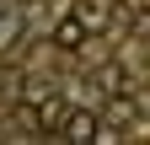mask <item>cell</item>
Wrapping results in <instances>:
<instances>
[{"mask_svg":"<svg viewBox=\"0 0 150 145\" xmlns=\"http://www.w3.org/2000/svg\"><path fill=\"white\" fill-rule=\"evenodd\" d=\"M97 113H64V124H59V140H75V145H86V140H97Z\"/></svg>","mask_w":150,"mask_h":145,"instance_id":"3957f363","label":"cell"},{"mask_svg":"<svg viewBox=\"0 0 150 145\" xmlns=\"http://www.w3.org/2000/svg\"><path fill=\"white\" fill-rule=\"evenodd\" d=\"M102 124H112V129H129V124H134V102H129V97H112Z\"/></svg>","mask_w":150,"mask_h":145,"instance_id":"277c9868","label":"cell"},{"mask_svg":"<svg viewBox=\"0 0 150 145\" xmlns=\"http://www.w3.org/2000/svg\"><path fill=\"white\" fill-rule=\"evenodd\" d=\"M86 38H91V32L75 22V16H59V22H54V32H48V43H54V48H64V54L86 48Z\"/></svg>","mask_w":150,"mask_h":145,"instance_id":"6da1fadb","label":"cell"},{"mask_svg":"<svg viewBox=\"0 0 150 145\" xmlns=\"http://www.w3.org/2000/svg\"><path fill=\"white\" fill-rule=\"evenodd\" d=\"M6 6H11V0H0V11H6Z\"/></svg>","mask_w":150,"mask_h":145,"instance_id":"5b68a950","label":"cell"},{"mask_svg":"<svg viewBox=\"0 0 150 145\" xmlns=\"http://www.w3.org/2000/svg\"><path fill=\"white\" fill-rule=\"evenodd\" d=\"M75 22H81L86 32H107V22H112V11H107V0H75Z\"/></svg>","mask_w":150,"mask_h":145,"instance_id":"7a4b0ae2","label":"cell"}]
</instances>
